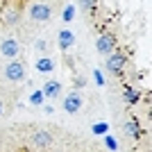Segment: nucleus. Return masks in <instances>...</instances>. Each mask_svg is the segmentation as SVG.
Masks as SVG:
<instances>
[{
    "mask_svg": "<svg viewBox=\"0 0 152 152\" xmlns=\"http://www.w3.org/2000/svg\"><path fill=\"white\" fill-rule=\"evenodd\" d=\"M107 70H109V73H114V75L123 73V70H125V55H121V52H111V55L107 57Z\"/></svg>",
    "mask_w": 152,
    "mask_h": 152,
    "instance_id": "nucleus-6",
    "label": "nucleus"
},
{
    "mask_svg": "<svg viewBox=\"0 0 152 152\" xmlns=\"http://www.w3.org/2000/svg\"><path fill=\"white\" fill-rule=\"evenodd\" d=\"M20 7L23 5H9V9H5V25L7 27H14L20 20V14H23Z\"/></svg>",
    "mask_w": 152,
    "mask_h": 152,
    "instance_id": "nucleus-7",
    "label": "nucleus"
},
{
    "mask_svg": "<svg viewBox=\"0 0 152 152\" xmlns=\"http://www.w3.org/2000/svg\"><path fill=\"white\" fill-rule=\"evenodd\" d=\"M43 93H45V98H57V95L61 93V84L59 82H45Z\"/></svg>",
    "mask_w": 152,
    "mask_h": 152,
    "instance_id": "nucleus-11",
    "label": "nucleus"
},
{
    "mask_svg": "<svg viewBox=\"0 0 152 152\" xmlns=\"http://www.w3.org/2000/svg\"><path fill=\"white\" fill-rule=\"evenodd\" d=\"M30 18L37 20V23H45V20L52 16V5L50 2H32L30 5Z\"/></svg>",
    "mask_w": 152,
    "mask_h": 152,
    "instance_id": "nucleus-4",
    "label": "nucleus"
},
{
    "mask_svg": "<svg viewBox=\"0 0 152 152\" xmlns=\"http://www.w3.org/2000/svg\"><path fill=\"white\" fill-rule=\"evenodd\" d=\"M80 107H82V95H80V93L73 91V93H68L66 98H64V109H66L68 114H75Z\"/></svg>",
    "mask_w": 152,
    "mask_h": 152,
    "instance_id": "nucleus-8",
    "label": "nucleus"
},
{
    "mask_svg": "<svg viewBox=\"0 0 152 152\" xmlns=\"http://www.w3.org/2000/svg\"><path fill=\"white\" fill-rule=\"evenodd\" d=\"M2 114H5V100L0 98V118H2Z\"/></svg>",
    "mask_w": 152,
    "mask_h": 152,
    "instance_id": "nucleus-13",
    "label": "nucleus"
},
{
    "mask_svg": "<svg viewBox=\"0 0 152 152\" xmlns=\"http://www.w3.org/2000/svg\"><path fill=\"white\" fill-rule=\"evenodd\" d=\"M84 152H100V150H84Z\"/></svg>",
    "mask_w": 152,
    "mask_h": 152,
    "instance_id": "nucleus-14",
    "label": "nucleus"
},
{
    "mask_svg": "<svg viewBox=\"0 0 152 152\" xmlns=\"http://www.w3.org/2000/svg\"><path fill=\"white\" fill-rule=\"evenodd\" d=\"M34 52H37L41 59L48 57V55L52 52V43H50V39H45V37L37 39V41H34Z\"/></svg>",
    "mask_w": 152,
    "mask_h": 152,
    "instance_id": "nucleus-9",
    "label": "nucleus"
},
{
    "mask_svg": "<svg viewBox=\"0 0 152 152\" xmlns=\"http://www.w3.org/2000/svg\"><path fill=\"white\" fill-rule=\"evenodd\" d=\"M18 55H20V41L16 37H7L0 41V57H5L9 61V59H18Z\"/></svg>",
    "mask_w": 152,
    "mask_h": 152,
    "instance_id": "nucleus-3",
    "label": "nucleus"
},
{
    "mask_svg": "<svg viewBox=\"0 0 152 152\" xmlns=\"http://www.w3.org/2000/svg\"><path fill=\"white\" fill-rule=\"evenodd\" d=\"M73 43H75V37H73V32H70V30H61V32H59L57 45L61 48V50H68Z\"/></svg>",
    "mask_w": 152,
    "mask_h": 152,
    "instance_id": "nucleus-10",
    "label": "nucleus"
},
{
    "mask_svg": "<svg viewBox=\"0 0 152 152\" xmlns=\"http://www.w3.org/2000/svg\"><path fill=\"white\" fill-rule=\"evenodd\" d=\"M2 75H5V80L9 84H20L23 80H25L27 75V66L23 59H9V61L5 64V68H2Z\"/></svg>",
    "mask_w": 152,
    "mask_h": 152,
    "instance_id": "nucleus-1",
    "label": "nucleus"
},
{
    "mask_svg": "<svg viewBox=\"0 0 152 152\" xmlns=\"http://www.w3.org/2000/svg\"><path fill=\"white\" fill-rule=\"evenodd\" d=\"M39 68H41V70H50V68H55V61L48 59V57H43L41 61H39Z\"/></svg>",
    "mask_w": 152,
    "mask_h": 152,
    "instance_id": "nucleus-12",
    "label": "nucleus"
},
{
    "mask_svg": "<svg viewBox=\"0 0 152 152\" xmlns=\"http://www.w3.org/2000/svg\"><path fill=\"white\" fill-rule=\"evenodd\" d=\"M55 134L50 132V129H37V132H32V136H30V143L37 150H48V148H52L55 145Z\"/></svg>",
    "mask_w": 152,
    "mask_h": 152,
    "instance_id": "nucleus-2",
    "label": "nucleus"
},
{
    "mask_svg": "<svg viewBox=\"0 0 152 152\" xmlns=\"http://www.w3.org/2000/svg\"><path fill=\"white\" fill-rule=\"evenodd\" d=\"M114 48H116L114 34H102V37L98 39V43H95V50L100 52V55H104V57H109V55L114 52Z\"/></svg>",
    "mask_w": 152,
    "mask_h": 152,
    "instance_id": "nucleus-5",
    "label": "nucleus"
}]
</instances>
